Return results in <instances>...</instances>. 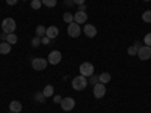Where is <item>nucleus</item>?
<instances>
[{"instance_id":"nucleus-1","label":"nucleus","mask_w":151,"mask_h":113,"mask_svg":"<svg viewBox=\"0 0 151 113\" xmlns=\"http://www.w3.org/2000/svg\"><path fill=\"white\" fill-rule=\"evenodd\" d=\"M71 86L74 91H83L85 87L88 86V79L83 77V75H77V77H74L73 82H71Z\"/></svg>"},{"instance_id":"nucleus-2","label":"nucleus","mask_w":151,"mask_h":113,"mask_svg":"<svg viewBox=\"0 0 151 113\" xmlns=\"http://www.w3.org/2000/svg\"><path fill=\"white\" fill-rule=\"evenodd\" d=\"M15 29H17V23H15L14 18L8 17V18H5V20L2 21V30H3L5 33H14Z\"/></svg>"},{"instance_id":"nucleus-3","label":"nucleus","mask_w":151,"mask_h":113,"mask_svg":"<svg viewBox=\"0 0 151 113\" xmlns=\"http://www.w3.org/2000/svg\"><path fill=\"white\" fill-rule=\"evenodd\" d=\"M79 71H80V75L89 79L91 75H94V65L91 64V62H83V64L79 67Z\"/></svg>"},{"instance_id":"nucleus-4","label":"nucleus","mask_w":151,"mask_h":113,"mask_svg":"<svg viewBox=\"0 0 151 113\" xmlns=\"http://www.w3.org/2000/svg\"><path fill=\"white\" fill-rule=\"evenodd\" d=\"M47 65H48L47 59H42V57H35V59H32V68H33L35 71H44V69L47 68Z\"/></svg>"},{"instance_id":"nucleus-5","label":"nucleus","mask_w":151,"mask_h":113,"mask_svg":"<svg viewBox=\"0 0 151 113\" xmlns=\"http://www.w3.org/2000/svg\"><path fill=\"white\" fill-rule=\"evenodd\" d=\"M60 60H62V53L59 51V50H53V51H50L48 53V59L47 62L50 65H59L60 64Z\"/></svg>"},{"instance_id":"nucleus-6","label":"nucleus","mask_w":151,"mask_h":113,"mask_svg":"<svg viewBox=\"0 0 151 113\" xmlns=\"http://www.w3.org/2000/svg\"><path fill=\"white\" fill-rule=\"evenodd\" d=\"M74 107H76V101H74L71 97H67V98H62L60 99V109L64 110V112H71Z\"/></svg>"},{"instance_id":"nucleus-7","label":"nucleus","mask_w":151,"mask_h":113,"mask_svg":"<svg viewBox=\"0 0 151 113\" xmlns=\"http://www.w3.org/2000/svg\"><path fill=\"white\" fill-rule=\"evenodd\" d=\"M137 57L141 60H148L151 59V47L148 45H141L139 50H137Z\"/></svg>"},{"instance_id":"nucleus-8","label":"nucleus","mask_w":151,"mask_h":113,"mask_svg":"<svg viewBox=\"0 0 151 113\" xmlns=\"http://www.w3.org/2000/svg\"><path fill=\"white\" fill-rule=\"evenodd\" d=\"M67 32H68V35H70L71 38H79V36H80V33H82L80 24H77V23H74V21H73L71 24H68Z\"/></svg>"},{"instance_id":"nucleus-9","label":"nucleus","mask_w":151,"mask_h":113,"mask_svg":"<svg viewBox=\"0 0 151 113\" xmlns=\"http://www.w3.org/2000/svg\"><path fill=\"white\" fill-rule=\"evenodd\" d=\"M106 84H103V83H97L95 86H94V91H92V94H94V97L97 98V99H100V98H103L104 95H106Z\"/></svg>"},{"instance_id":"nucleus-10","label":"nucleus","mask_w":151,"mask_h":113,"mask_svg":"<svg viewBox=\"0 0 151 113\" xmlns=\"http://www.w3.org/2000/svg\"><path fill=\"white\" fill-rule=\"evenodd\" d=\"M88 21V14H86V11L82 12V11H77L74 14V23H77V24H85Z\"/></svg>"},{"instance_id":"nucleus-11","label":"nucleus","mask_w":151,"mask_h":113,"mask_svg":"<svg viewBox=\"0 0 151 113\" xmlns=\"http://www.w3.org/2000/svg\"><path fill=\"white\" fill-rule=\"evenodd\" d=\"M83 32H85V35L88 38H94L97 35V27L92 26V24H86V26L83 27Z\"/></svg>"},{"instance_id":"nucleus-12","label":"nucleus","mask_w":151,"mask_h":113,"mask_svg":"<svg viewBox=\"0 0 151 113\" xmlns=\"http://www.w3.org/2000/svg\"><path fill=\"white\" fill-rule=\"evenodd\" d=\"M58 35H59V29H58L56 26L47 27V32H45V36H47V38H50V39H55V38H58Z\"/></svg>"},{"instance_id":"nucleus-13","label":"nucleus","mask_w":151,"mask_h":113,"mask_svg":"<svg viewBox=\"0 0 151 113\" xmlns=\"http://www.w3.org/2000/svg\"><path fill=\"white\" fill-rule=\"evenodd\" d=\"M9 110H11L12 113H20V112L23 110V106H21L20 101H11V103H9Z\"/></svg>"},{"instance_id":"nucleus-14","label":"nucleus","mask_w":151,"mask_h":113,"mask_svg":"<svg viewBox=\"0 0 151 113\" xmlns=\"http://www.w3.org/2000/svg\"><path fill=\"white\" fill-rule=\"evenodd\" d=\"M11 50H12V45L11 44H8L6 41L0 42V53H2V54H9Z\"/></svg>"},{"instance_id":"nucleus-15","label":"nucleus","mask_w":151,"mask_h":113,"mask_svg":"<svg viewBox=\"0 0 151 113\" xmlns=\"http://www.w3.org/2000/svg\"><path fill=\"white\" fill-rule=\"evenodd\" d=\"M6 42L11 44V45H15V44L18 42V36H17L15 33H8V36H6Z\"/></svg>"},{"instance_id":"nucleus-16","label":"nucleus","mask_w":151,"mask_h":113,"mask_svg":"<svg viewBox=\"0 0 151 113\" xmlns=\"http://www.w3.org/2000/svg\"><path fill=\"white\" fill-rule=\"evenodd\" d=\"M98 77H100V83H103V84H106V83H109L112 80V75L109 72H101Z\"/></svg>"},{"instance_id":"nucleus-17","label":"nucleus","mask_w":151,"mask_h":113,"mask_svg":"<svg viewBox=\"0 0 151 113\" xmlns=\"http://www.w3.org/2000/svg\"><path fill=\"white\" fill-rule=\"evenodd\" d=\"M42 94H44V97H45V98H48V97H52V95L55 94V87H53L52 84H47V86L44 87V91H42Z\"/></svg>"},{"instance_id":"nucleus-18","label":"nucleus","mask_w":151,"mask_h":113,"mask_svg":"<svg viewBox=\"0 0 151 113\" xmlns=\"http://www.w3.org/2000/svg\"><path fill=\"white\" fill-rule=\"evenodd\" d=\"M139 47H141V44H139V42H136V44H133L132 47H129V50H127V53H129L130 56H136V54H137V50H139Z\"/></svg>"},{"instance_id":"nucleus-19","label":"nucleus","mask_w":151,"mask_h":113,"mask_svg":"<svg viewBox=\"0 0 151 113\" xmlns=\"http://www.w3.org/2000/svg\"><path fill=\"white\" fill-rule=\"evenodd\" d=\"M73 21H74V14H71V12H65L64 14V23L71 24Z\"/></svg>"},{"instance_id":"nucleus-20","label":"nucleus","mask_w":151,"mask_h":113,"mask_svg":"<svg viewBox=\"0 0 151 113\" xmlns=\"http://www.w3.org/2000/svg\"><path fill=\"white\" fill-rule=\"evenodd\" d=\"M41 3L47 8H55L58 5V0H41Z\"/></svg>"},{"instance_id":"nucleus-21","label":"nucleus","mask_w":151,"mask_h":113,"mask_svg":"<svg viewBox=\"0 0 151 113\" xmlns=\"http://www.w3.org/2000/svg\"><path fill=\"white\" fill-rule=\"evenodd\" d=\"M45 32H47V27H44V26H38L36 27V36H40V38H42V36H45Z\"/></svg>"},{"instance_id":"nucleus-22","label":"nucleus","mask_w":151,"mask_h":113,"mask_svg":"<svg viewBox=\"0 0 151 113\" xmlns=\"http://www.w3.org/2000/svg\"><path fill=\"white\" fill-rule=\"evenodd\" d=\"M30 6H32V9L38 11V9H41L42 3H41V0H30Z\"/></svg>"},{"instance_id":"nucleus-23","label":"nucleus","mask_w":151,"mask_h":113,"mask_svg":"<svg viewBox=\"0 0 151 113\" xmlns=\"http://www.w3.org/2000/svg\"><path fill=\"white\" fill-rule=\"evenodd\" d=\"M33 99H35V101H38V103H44L45 101V97H44L42 92H36L35 97H33Z\"/></svg>"},{"instance_id":"nucleus-24","label":"nucleus","mask_w":151,"mask_h":113,"mask_svg":"<svg viewBox=\"0 0 151 113\" xmlns=\"http://www.w3.org/2000/svg\"><path fill=\"white\" fill-rule=\"evenodd\" d=\"M142 21L144 23H151V11H145L142 14Z\"/></svg>"},{"instance_id":"nucleus-25","label":"nucleus","mask_w":151,"mask_h":113,"mask_svg":"<svg viewBox=\"0 0 151 113\" xmlns=\"http://www.w3.org/2000/svg\"><path fill=\"white\" fill-rule=\"evenodd\" d=\"M88 83L92 84V86H95L97 83H100V77H98V75H91L89 80H88Z\"/></svg>"},{"instance_id":"nucleus-26","label":"nucleus","mask_w":151,"mask_h":113,"mask_svg":"<svg viewBox=\"0 0 151 113\" xmlns=\"http://www.w3.org/2000/svg\"><path fill=\"white\" fill-rule=\"evenodd\" d=\"M144 45L151 47V33H147V35L144 36Z\"/></svg>"},{"instance_id":"nucleus-27","label":"nucleus","mask_w":151,"mask_h":113,"mask_svg":"<svg viewBox=\"0 0 151 113\" xmlns=\"http://www.w3.org/2000/svg\"><path fill=\"white\" fill-rule=\"evenodd\" d=\"M32 45L33 47H40L41 45V38L40 36H35L33 39H32Z\"/></svg>"},{"instance_id":"nucleus-28","label":"nucleus","mask_w":151,"mask_h":113,"mask_svg":"<svg viewBox=\"0 0 151 113\" xmlns=\"http://www.w3.org/2000/svg\"><path fill=\"white\" fill-rule=\"evenodd\" d=\"M50 41H52V39H50V38H47V36H42V38H41V44H42V45L50 44Z\"/></svg>"},{"instance_id":"nucleus-29","label":"nucleus","mask_w":151,"mask_h":113,"mask_svg":"<svg viewBox=\"0 0 151 113\" xmlns=\"http://www.w3.org/2000/svg\"><path fill=\"white\" fill-rule=\"evenodd\" d=\"M6 3H8L9 6H15V5L18 3V0H6Z\"/></svg>"},{"instance_id":"nucleus-30","label":"nucleus","mask_w":151,"mask_h":113,"mask_svg":"<svg viewBox=\"0 0 151 113\" xmlns=\"http://www.w3.org/2000/svg\"><path fill=\"white\" fill-rule=\"evenodd\" d=\"M73 2H74V5H85V2H86V0H73Z\"/></svg>"},{"instance_id":"nucleus-31","label":"nucleus","mask_w":151,"mask_h":113,"mask_svg":"<svg viewBox=\"0 0 151 113\" xmlns=\"http://www.w3.org/2000/svg\"><path fill=\"white\" fill-rule=\"evenodd\" d=\"M6 36H8V33H5V32H3L2 35H0V39H2V42H3V41H6Z\"/></svg>"},{"instance_id":"nucleus-32","label":"nucleus","mask_w":151,"mask_h":113,"mask_svg":"<svg viewBox=\"0 0 151 113\" xmlns=\"http://www.w3.org/2000/svg\"><path fill=\"white\" fill-rule=\"evenodd\" d=\"M60 99H62V98H60L59 95H55V98H53V101H55V103H60Z\"/></svg>"},{"instance_id":"nucleus-33","label":"nucleus","mask_w":151,"mask_h":113,"mask_svg":"<svg viewBox=\"0 0 151 113\" xmlns=\"http://www.w3.org/2000/svg\"><path fill=\"white\" fill-rule=\"evenodd\" d=\"M85 9H86V6H85V5H79V11L85 12Z\"/></svg>"},{"instance_id":"nucleus-34","label":"nucleus","mask_w":151,"mask_h":113,"mask_svg":"<svg viewBox=\"0 0 151 113\" xmlns=\"http://www.w3.org/2000/svg\"><path fill=\"white\" fill-rule=\"evenodd\" d=\"M145 2H151V0H145Z\"/></svg>"},{"instance_id":"nucleus-35","label":"nucleus","mask_w":151,"mask_h":113,"mask_svg":"<svg viewBox=\"0 0 151 113\" xmlns=\"http://www.w3.org/2000/svg\"><path fill=\"white\" fill-rule=\"evenodd\" d=\"M23 2H26V0H23Z\"/></svg>"},{"instance_id":"nucleus-36","label":"nucleus","mask_w":151,"mask_h":113,"mask_svg":"<svg viewBox=\"0 0 151 113\" xmlns=\"http://www.w3.org/2000/svg\"><path fill=\"white\" fill-rule=\"evenodd\" d=\"M9 113H12V112H9Z\"/></svg>"}]
</instances>
